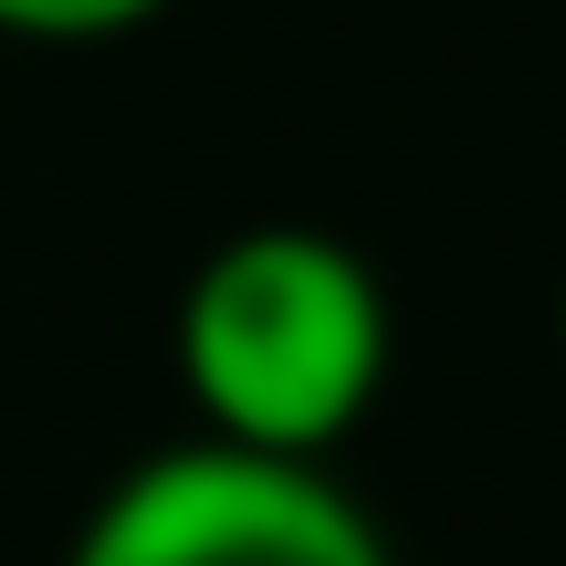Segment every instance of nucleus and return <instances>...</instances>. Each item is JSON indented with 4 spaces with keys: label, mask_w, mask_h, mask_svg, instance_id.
<instances>
[{
    "label": "nucleus",
    "mask_w": 566,
    "mask_h": 566,
    "mask_svg": "<svg viewBox=\"0 0 566 566\" xmlns=\"http://www.w3.org/2000/svg\"><path fill=\"white\" fill-rule=\"evenodd\" d=\"M158 11L168 0H0V32H21V42H116Z\"/></svg>",
    "instance_id": "3"
},
{
    "label": "nucleus",
    "mask_w": 566,
    "mask_h": 566,
    "mask_svg": "<svg viewBox=\"0 0 566 566\" xmlns=\"http://www.w3.org/2000/svg\"><path fill=\"white\" fill-rule=\"evenodd\" d=\"M63 566H399L325 462L252 441H179L116 472Z\"/></svg>",
    "instance_id": "2"
},
{
    "label": "nucleus",
    "mask_w": 566,
    "mask_h": 566,
    "mask_svg": "<svg viewBox=\"0 0 566 566\" xmlns=\"http://www.w3.org/2000/svg\"><path fill=\"white\" fill-rule=\"evenodd\" d=\"M388 378V294L336 231H231L179 294V388L221 441L325 462Z\"/></svg>",
    "instance_id": "1"
}]
</instances>
